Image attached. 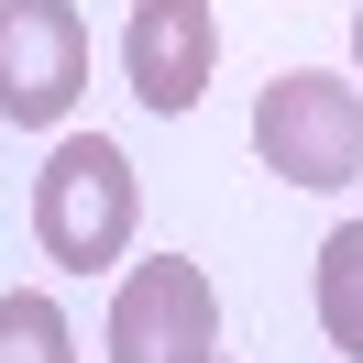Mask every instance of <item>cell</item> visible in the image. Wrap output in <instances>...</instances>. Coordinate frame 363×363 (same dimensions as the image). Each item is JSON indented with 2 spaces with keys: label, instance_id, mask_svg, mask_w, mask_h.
Wrapping results in <instances>:
<instances>
[{
  "label": "cell",
  "instance_id": "obj_1",
  "mask_svg": "<svg viewBox=\"0 0 363 363\" xmlns=\"http://www.w3.org/2000/svg\"><path fill=\"white\" fill-rule=\"evenodd\" d=\"M133 231H143V177L111 133H67L33 177V242H45L55 275H99V264H133Z\"/></svg>",
  "mask_w": 363,
  "mask_h": 363
},
{
  "label": "cell",
  "instance_id": "obj_6",
  "mask_svg": "<svg viewBox=\"0 0 363 363\" xmlns=\"http://www.w3.org/2000/svg\"><path fill=\"white\" fill-rule=\"evenodd\" d=\"M319 330H330V352L363 363V220H341L319 242Z\"/></svg>",
  "mask_w": 363,
  "mask_h": 363
},
{
  "label": "cell",
  "instance_id": "obj_3",
  "mask_svg": "<svg viewBox=\"0 0 363 363\" xmlns=\"http://www.w3.org/2000/svg\"><path fill=\"white\" fill-rule=\"evenodd\" d=\"M111 363H220V286L187 253H143L111 286Z\"/></svg>",
  "mask_w": 363,
  "mask_h": 363
},
{
  "label": "cell",
  "instance_id": "obj_8",
  "mask_svg": "<svg viewBox=\"0 0 363 363\" xmlns=\"http://www.w3.org/2000/svg\"><path fill=\"white\" fill-rule=\"evenodd\" d=\"M352 77H363V0H352Z\"/></svg>",
  "mask_w": 363,
  "mask_h": 363
},
{
  "label": "cell",
  "instance_id": "obj_4",
  "mask_svg": "<svg viewBox=\"0 0 363 363\" xmlns=\"http://www.w3.org/2000/svg\"><path fill=\"white\" fill-rule=\"evenodd\" d=\"M89 89V23H77V0H0V121H45L77 111Z\"/></svg>",
  "mask_w": 363,
  "mask_h": 363
},
{
  "label": "cell",
  "instance_id": "obj_5",
  "mask_svg": "<svg viewBox=\"0 0 363 363\" xmlns=\"http://www.w3.org/2000/svg\"><path fill=\"white\" fill-rule=\"evenodd\" d=\"M121 77L155 121H187L220 77V11L209 0H133V23H121Z\"/></svg>",
  "mask_w": 363,
  "mask_h": 363
},
{
  "label": "cell",
  "instance_id": "obj_7",
  "mask_svg": "<svg viewBox=\"0 0 363 363\" xmlns=\"http://www.w3.org/2000/svg\"><path fill=\"white\" fill-rule=\"evenodd\" d=\"M0 363H77V330L45 286H11L0 297Z\"/></svg>",
  "mask_w": 363,
  "mask_h": 363
},
{
  "label": "cell",
  "instance_id": "obj_2",
  "mask_svg": "<svg viewBox=\"0 0 363 363\" xmlns=\"http://www.w3.org/2000/svg\"><path fill=\"white\" fill-rule=\"evenodd\" d=\"M253 155H264V177L308 187V199H330V187L363 177V77H330V67H286L253 89Z\"/></svg>",
  "mask_w": 363,
  "mask_h": 363
}]
</instances>
